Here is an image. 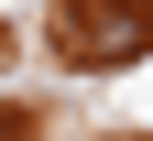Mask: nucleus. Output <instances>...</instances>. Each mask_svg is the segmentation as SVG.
Listing matches in <instances>:
<instances>
[{"label": "nucleus", "instance_id": "obj_1", "mask_svg": "<svg viewBox=\"0 0 153 141\" xmlns=\"http://www.w3.org/2000/svg\"><path fill=\"white\" fill-rule=\"evenodd\" d=\"M153 44V0H131V11H99V22H66V54L76 65H120V54Z\"/></svg>", "mask_w": 153, "mask_h": 141}]
</instances>
